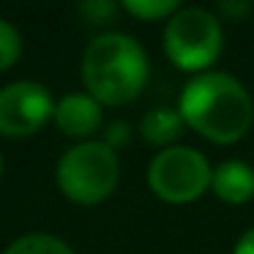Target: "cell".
I'll use <instances>...</instances> for the list:
<instances>
[{"label":"cell","instance_id":"13","mask_svg":"<svg viewBox=\"0 0 254 254\" xmlns=\"http://www.w3.org/2000/svg\"><path fill=\"white\" fill-rule=\"evenodd\" d=\"M115 11H118V6L115 3H107V0H88V3H82V14L93 25H101L107 19H112Z\"/></svg>","mask_w":254,"mask_h":254},{"label":"cell","instance_id":"17","mask_svg":"<svg viewBox=\"0 0 254 254\" xmlns=\"http://www.w3.org/2000/svg\"><path fill=\"white\" fill-rule=\"evenodd\" d=\"M0 175H3V156H0Z\"/></svg>","mask_w":254,"mask_h":254},{"label":"cell","instance_id":"14","mask_svg":"<svg viewBox=\"0 0 254 254\" xmlns=\"http://www.w3.org/2000/svg\"><path fill=\"white\" fill-rule=\"evenodd\" d=\"M128 139H131V126H128L126 121H115V123H110V126H107L104 142L110 145L112 150H118L121 145H126Z\"/></svg>","mask_w":254,"mask_h":254},{"label":"cell","instance_id":"7","mask_svg":"<svg viewBox=\"0 0 254 254\" xmlns=\"http://www.w3.org/2000/svg\"><path fill=\"white\" fill-rule=\"evenodd\" d=\"M55 123L66 137H90L101 126V104L90 93H71L63 96L55 104Z\"/></svg>","mask_w":254,"mask_h":254},{"label":"cell","instance_id":"1","mask_svg":"<svg viewBox=\"0 0 254 254\" xmlns=\"http://www.w3.org/2000/svg\"><path fill=\"white\" fill-rule=\"evenodd\" d=\"M178 112L199 137L216 145H232L252 128L254 104L241 79L224 71H205L186 82Z\"/></svg>","mask_w":254,"mask_h":254},{"label":"cell","instance_id":"16","mask_svg":"<svg viewBox=\"0 0 254 254\" xmlns=\"http://www.w3.org/2000/svg\"><path fill=\"white\" fill-rule=\"evenodd\" d=\"M232 254H254V227H252V230H246L241 238H238L235 252H232Z\"/></svg>","mask_w":254,"mask_h":254},{"label":"cell","instance_id":"8","mask_svg":"<svg viewBox=\"0 0 254 254\" xmlns=\"http://www.w3.org/2000/svg\"><path fill=\"white\" fill-rule=\"evenodd\" d=\"M213 194L227 205H243L254 197V167L246 161H221L213 170V181H210Z\"/></svg>","mask_w":254,"mask_h":254},{"label":"cell","instance_id":"2","mask_svg":"<svg viewBox=\"0 0 254 254\" xmlns=\"http://www.w3.org/2000/svg\"><path fill=\"white\" fill-rule=\"evenodd\" d=\"M82 79L99 104H128L148 82V55L126 33H104L88 44Z\"/></svg>","mask_w":254,"mask_h":254},{"label":"cell","instance_id":"4","mask_svg":"<svg viewBox=\"0 0 254 254\" xmlns=\"http://www.w3.org/2000/svg\"><path fill=\"white\" fill-rule=\"evenodd\" d=\"M121 164L107 142H79L58 161V186L71 202L99 205L115 191Z\"/></svg>","mask_w":254,"mask_h":254},{"label":"cell","instance_id":"5","mask_svg":"<svg viewBox=\"0 0 254 254\" xmlns=\"http://www.w3.org/2000/svg\"><path fill=\"white\" fill-rule=\"evenodd\" d=\"M213 181L208 159L186 145H172L153 156L148 167V186L161 202L189 205L205 194Z\"/></svg>","mask_w":254,"mask_h":254},{"label":"cell","instance_id":"11","mask_svg":"<svg viewBox=\"0 0 254 254\" xmlns=\"http://www.w3.org/2000/svg\"><path fill=\"white\" fill-rule=\"evenodd\" d=\"M131 17L145 19V22H156V19H170L172 14L181 8V3H172V0H126L123 3Z\"/></svg>","mask_w":254,"mask_h":254},{"label":"cell","instance_id":"3","mask_svg":"<svg viewBox=\"0 0 254 254\" xmlns=\"http://www.w3.org/2000/svg\"><path fill=\"white\" fill-rule=\"evenodd\" d=\"M224 50V30L213 11L199 6L178 8L164 28V52L181 71L205 74Z\"/></svg>","mask_w":254,"mask_h":254},{"label":"cell","instance_id":"12","mask_svg":"<svg viewBox=\"0 0 254 254\" xmlns=\"http://www.w3.org/2000/svg\"><path fill=\"white\" fill-rule=\"evenodd\" d=\"M19 50H22L19 33L6 22V19H0V71H6V68H11L14 63H17Z\"/></svg>","mask_w":254,"mask_h":254},{"label":"cell","instance_id":"15","mask_svg":"<svg viewBox=\"0 0 254 254\" xmlns=\"http://www.w3.org/2000/svg\"><path fill=\"white\" fill-rule=\"evenodd\" d=\"M249 3H232V0H224V3H219V11L224 14L227 19H232V22H238L241 17H246L249 14Z\"/></svg>","mask_w":254,"mask_h":254},{"label":"cell","instance_id":"9","mask_svg":"<svg viewBox=\"0 0 254 254\" xmlns=\"http://www.w3.org/2000/svg\"><path fill=\"white\" fill-rule=\"evenodd\" d=\"M186 126L181 118V112L172 110V107H153L142 115L139 121V134L148 145H156V148H164V145L175 142L181 137V128Z\"/></svg>","mask_w":254,"mask_h":254},{"label":"cell","instance_id":"6","mask_svg":"<svg viewBox=\"0 0 254 254\" xmlns=\"http://www.w3.org/2000/svg\"><path fill=\"white\" fill-rule=\"evenodd\" d=\"M55 115L52 96L39 82H14L0 90V134L30 137Z\"/></svg>","mask_w":254,"mask_h":254},{"label":"cell","instance_id":"10","mask_svg":"<svg viewBox=\"0 0 254 254\" xmlns=\"http://www.w3.org/2000/svg\"><path fill=\"white\" fill-rule=\"evenodd\" d=\"M3 254H74V252L61 238L44 235V232H33V235L17 238Z\"/></svg>","mask_w":254,"mask_h":254}]
</instances>
